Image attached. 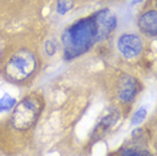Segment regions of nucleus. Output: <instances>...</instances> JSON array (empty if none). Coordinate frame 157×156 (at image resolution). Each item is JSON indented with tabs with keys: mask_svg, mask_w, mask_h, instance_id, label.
I'll return each instance as SVG.
<instances>
[{
	"mask_svg": "<svg viewBox=\"0 0 157 156\" xmlns=\"http://www.w3.org/2000/svg\"><path fill=\"white\" fill-rule=\"evenodd\" d=\"M117 27V16L109 8L78 19L65 28L60 38L66 61H73L90 51L94 45L110 37Z\"/></svg>",
	"mask_w": 157,
	"mask_h": 156,
	"instance_id": "1",
	"label": "nucleus"
},
{
	"mask_svg": "<svg viewBox=\"0 0 157 156\" xmlns=\"http://www.w3.org/2000/svg\"><path fill=\"white\" fill-rule=\"evenodd\" d=\"M118 156H155L152 151L148 150V147L142 145V143H130L124 145L120 150Z\"/></svg>",
	"mask_w": 157,
	"mask_h": 156,
	"instance_id": "8",
	"label": "nucleus"
},
{
	"mask_svg": "<svg viewBox=\"0 0 157 156\" xmlns=\"http://www.w3.org/2000/svg\"><path fill=\"white\" fill-rule=\"evenodd\" d=\"M142 85L138 78H136L132 74L124 73L118 77L116 82V97L117 101L122 105L133 104L136 97L140 94Z\"/></svg>",
	"mask_w": 157,
	"mask_h": 156,
	"instance_id": "4",
	"label": "nucleus"
},
{
	"mask_svg": "<svg viewBox=\"0 0 157 156\" xmlns=\"http://www.w3.org/2000/svg\"><path fill=\"white\" fill-rule=\"evenodd\" d=\"M137 27L142 35L148 38H156L157 35V12L156 8L145 10L137 19Z\"/></svg>",
	"mask_w": 157,
	"mask_h": 156,
	"instance_id": "7",
	"label": "nucleus"
},
{
	"mask_svg": "<svg viewBox=\"0 0 157 156\" xmlns=\"http://www.w3.org/2000/svg\"><path fill=\"white\" fill-rule=\"evenodd\" d=\"M42 111H43L42 96L35 93L26 96L23 100L16 102V105L12 108L10 123L13 129L24 132V131L31 129L36 124Z\"/></svg>",
	"mask_w": 157,
	"mask_h": 156,
	"instance_id": "3",
	"label": "nucleus"
},
{
	"mask_svg": "<svg viewBox=\"0 0 157 156\" xmlns=\"http://www.w3.org/2000/svg\"><path fill=\"white\" fill-rule=\"evenodd\" d=\"M146 115H148V108L146 106H141L140 109H137L134 112L133 117H132V125H140L146 119Z\"/></svg>",
	"mask_w": 157,
	"mask_h": 156,
	"instance_id": "11",
	"label": "nucleus"
},
{
	"mask_svg": "<svg viewBox=\"0 0 157 156\" xmlns=\"http://www.w3.org/2000/svg\"><path fill=\"white\" fill-rule=\"evenodd\" d=\"M39 66L38 55L27 47H19L7 57L2 73L12 84H24L34 77Z\"/></svg>",
	"mask_w": 157,
	"mask_h": 156,
	"instance_id": "2",
	"label": "nucleus"
},
{
	"mask_svg": "<svg viewBox=\"0 0 157 156\" xmlns=\"http://www.w3.org/2000/svg\"><path fill=\"white\" fill-rule=\"evenodd\" d=\"M120 117H121V115H120L118 109L110 108L109 111L98 120V123L95 124L94 129H93V132H91V140L98 141V140L103 139V137L114 128V125L118 123Z\"/></svg>",
	"mask_w": 157,
	"mask_h": 156,
	"instance_id": "6",
	"label": "nucleus"
},
{
	"mask_svg": "<svg viewBox=\"0 0 157 156\" xmlns=\"http://www.w3.org/2000/svg\"><path fill=\"white\" fill-rule=\"evenodd\" d=\"M117 51L125 59H136L144 51V39L137 33H122L116 41Z\"/></svg>",
	"mask_w": 157,
	"mask_h": 156,
	"instance_id": "5",
	"label": "nucleus"
},
{
	"mask_svg": "<svg viewBox=\"0 0 157 156\" xmlns=\"http://www.w3.org/2000/svg\"><path fill=\"white\" fill-rule=\"evenodd\" d=\"M75 6V0H58L56 2V14L58 15H66Z\"/></svg>",
	"mask_w": 157,
	"mask_h": 156,
	"instance_id": "9",
	"label": "nucleus"
},
{
	"mask_svg": "<svg viewBox=\"0 0 157 156\" xmlns=\"http://www.w3.org/2000/svg\"><path fill=\"white\" fill-rule=\"evenodd\" d=\"M58 47H59V45H58V42H56L54 38L47 39V41H46V43H44V53H46V55H47V57H54L55 53L58 51Z\"/></svg>",
	"mask_w": 157,
	"mask_h": 156,
	"instance_id": "12",
	"label": "nucleus"
},
{
	"mask_svg": "<svg viewBox=\"0 0 157 156\" xmlns=\"http://www.w3.org/2000/svg\"><path fill=\"white\" fill-rule=\"evenodd\" d=\"M16 100L10 94H4L2 98H0V112H7L11 111L13 106L16 105Z\"/></svg>",
	"mask_w": 157,
	"mask_h": 156,
	"instance_id": "10",
	"label": "nucleus"
}]
</instances>
